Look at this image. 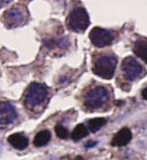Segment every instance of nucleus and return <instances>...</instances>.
<instances>
[{
  "label": "nucleus",
  "mask_w": 147,
  "mask_h": 160,
  "mask_svg": "<svg viewBox=\"0 0 147 160\" xmlns=\"http://www.w3.org/2000/svg\"><path fill=\"white\" fill-rule=\"evenodd\" d=\"M11 0H0V7H2L3 5H6L8 3H9Z\"/></svg>",
  "instance_id": "dca6fc26"
},
{
  "label": "nucleus",
  "mask_w": 147,
  "mask_h": 160,
  "mask_svg": "<svg viewBox=\"0 0 147 160\" xmlns=\"http://www.w3.org/2000/svg\"><path fill=\"white\" fill-rule=\"evenodd\" d=\"M48 96V88L45 84L32 82L24 95V103L27 107L34 108L40 105Z\"/></svg>",
  "instance_id": "f257e3e1"
},
{
  "label": "nucleus",
  "mask_w": 147,
  "mask_h": 160,
  "mask_svg": "<svg viewBox=\"0 0 147 160\" xmlns=\"http://www.w3.org/2000/svg\"><path fill=\"white\" fill-rule=\"evenodd\" d=\"M132 138L131 131L129 128H122L117 134L114 137L112 144L114 146H125L127 145Z\"/></svg>",
  "instance_id": "1a4fd4ad"
},
{
  "label": "nucleus",
  "mask_w": 147,
  "mask_h": 160,
  "mask_svg": "<svg viewBox=\"0 0 147 160\" xmlns=\"http://www.w3.org/2000/svg\"><path fill=\"white\" fill-rule=\"evenodd\" d=\"M143 98H144L145 100H147V87L146 88H144V91H143Z\"/></svg>",
  "instance_id": "f3484780"
},
{
  "label": "nucleus",
  "mask_w": 147,
  "mask_h": 160,
  "mask_svg": "<svg viewBox=\"0 0 147 160\" xmlns=\"http://www.w3.org/2000/svg\"><path fill=\"white\" fill-rule=\"evenodd\" d=\"M27 1H28V0H27Z\"/></svg>",
  "instance_id": "a211bd4d"
},
{
  "label": "nucleus",
  "mask_w": 147,
  "mask_h": 160,
  "mask_svg": "<svg viewBox=\"0 0 147 160\" xmlns=\"http://www.w3.org/2000/svg\"><path fill=\"white\" fill-rule=\"evenodd\" d=\"M89 23V16L84 8H76L68 15V25L74 32H84Z\"/></svg>",
  "instance_id": "7ed1b4c3"
},
{
  "label": "nucleus",
  "mask_w": 147,
  "mask_h": 160,
  "mask_svg": "<svg viewBox=\"0 0 147 160\" xmlns=\"http://www.w3.org/2000/svg\"><path fill=\"white\" fill-rule=\"evenodd\" d=\"M3 21L8 27L15 28L24 22V14L20 8H11L5 12Z\"/></svg>",
  "instance_id": "0eeeda50"
},
{
  "label": "nucleus",
  "mask_w": 147,
  "mask_h": 160,
  "mask_svg": "<svg viewBox=\"0 0 147 160\" xmlns=\"http://www.w3.org/2000/svg\"><path fill=\"white\" fill-rule=\"evenodd\" d=\"M51 140V133L48 130H42L38 132L34 139V145L37 147H42L46 145Z\"/></svg>",
  "instance_id": "f8f14e48"
},
{
  "label": "nucleus",
  "mask_w": 147,
  "mask_h": 160,
  "mask_svg": "<svg viewBox=\"0 0 147 160\" xmlns=\"http://www.w3.org/2000/svg\"><path fill=\"white\" fill-rule=\"evenodd\" d=\"M108 92L104 87L99 86L90 90L84 97V105L91 110L102 107L108 100Z\"/></svg>",
  "instance_id": "20e7f679"
},
{
  "label": "nucleus",
  "mask_w": 147,
  "mask_h": 160,
  "mask_svg": "<svg viewBox=\"0 0 147 160\" xmlns=\"http://www.w3.org/2000/svg\"><path fill=\"white\" fill-rule=\"evenodd\" d=\"M8 141L9 144L17 150H23L28 146V139L21 133H15L10 135L8 138Z\"/></svg>",
  "instance_id": "9d476101"
},
{
  "label": "nucleus",
  "mask_w": 147,
  "mask_h": 160,
  "mask_svg": "<svg viewBox=\"0 0 147 160\" xmlns=\"http://www.w3.org/2000/svg\"><path fill=\"white\" fill-rule=\"evenodd\" d=\"M122 70L127 80L133 81L142 75L144 69L137 60L132 57H127L122 63Z\"/></svg>",
  "instance_id": "423d86ee"
},
{
  "label": "nucleus",
  "mask_w": 147,
  "mask_h": 160,
  "mask_svg": "<svg viewBox=\"0 0 147 160\" xmlns=\"http://www.w3.org/2000/svg\"><path fill=\"white\" fill-rule=\"evenodd\" d=\"M106 124L105 118H95L88 122V128L91 132H97Z\"/></svg>",
  "instance_id": "4468645a"
},
{
  "label": "nucleus",
  "mask_w": 147,
  "mask_h": 160,
  "mask_svg": "<svg viewBox=\"0 0 147 160\" xmlns=\"http://www.w3.org/2000/svg\"><path fill=\"white\" fill-rule=\"evenodd\" d=\"M134 52L147 63V39H140L134 45Z\"/></svg>",
  "instance_id": "9b49d317"
},
{
  "label": "nucleus",
  "mask_w": 147,
  "mask_h": 160,
  "mask_svg": "<svg viewBox=\"0 0 147 160\" xmlns=\"http://www.w3.org/2000/svg\"><path fill=\"white\" fill-rule=\"evenodd\" d=\"M88 135V129L84 125H78L74 130L72 131L71 138L75 141H78L80 139H83Z\"/></svg>",
  "instance_id": "ddd939ff"
},
{
  "label": "nucleus",
  "mask_w": 147,
  "mask_h": 160,
  "mask_svg": "<svg viewBox=\"0 0 147 160\" xmlns=\"http://www.w3.org/2000/svg\"><path fill=\"white\" fill-rule=\"evenodd\" d=\"M17 117L15 108L8 102H0V125L11 124Z\"/></svg>",
  "instance_id": "6e6552de"
},
{
  "label": "nucleus",
  "mask_w": 147,
  "mask_h": 160,
  "mask_svg": "<svg viewBox=\"0 0 147 160\" xmlns=\"http://www.w3.org/2000/svg\"><path fill=\"white\" fill-rule=\"evenodd\" d=\"M89 37L93 44L99 48L110 45L114 40V36L112 32L100 27L93 28L90 32Z\"/></svg>",
  "instance_id": "39448f33"
},
{
  "label": "nucleus",
  "mask_w": 147,
  "mask_h": 160,
  "mask_svg": "<svg viewBox=\"0 0 147 160\" xmlns=\"http://www.w3.org/2000/svg\"><path fill=\"white\" fill-rule=\"evenodd\" d=\"M117 60L112 55H103L95 61L93 71L96 75L102 79L110 80L114 74Z\"/></svg>",
  "instance_id": "f03ea898"
},
{
  "label": "nucleus",
  "mask_w": 147,
  "mask_h": 160,
  "mask_svg": "<svg viewBox=\"0 0 147 160\" xmlns=\"http://www.w3.org/2000/svg\"><path fill=\"white\" fill-rule=\"evenodd\" d=\"M54 130H55V133H56L57 137H59L60 139H67L68 137V129L65 127L61 126V125H57L55 127Z\"/></svg>",
  "instance_id": "2eb2a0df"
}]
</instances>
